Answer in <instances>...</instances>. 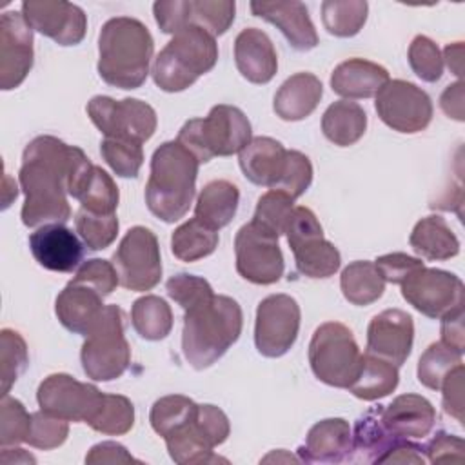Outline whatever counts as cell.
<instances>
[{"instance_id": "6da1fadb", "label": "cell", "mask_w": 465, "mask_h": 465, "mask_svg": "<svg viewBox=\"0 0 465 465\" xmlns=\"http://www.w3.org/2000/svg\"><path fill=\"white\" fill-rule=\"evenodd\" d=\"M93 167L76 145H67L49 134L33 138L24 149L18 173L25 194L22 223L25 227L65 223L71 218L67 194L80 196Z\"/></svg>"}, {"instance_id": "7a4b0ae2", "label": "cell", "mask_w": 465, "mask_h": 465, "mask_svg": "<svg viewBox=\"0 0 465 465\" xmlns=\"http://www.w3.org/2000/svg\"><path fill=\"white\" fill-rule=\"evenodd\" d=\"M242 327L243 314L238 302L229 296L211 294L185 309L182 331L183 358L196 371L211 367L240 338Z\"/></svg>"}, {"instance_id": "3957f363", "label": "cell", "mask_w": 465, "mask_h": 465, "mask_svg": "<svg viewBox=\"0 0 465 465\" xmlns=\"http://www.w3.org/2000/svg\"><path fill=\"white\" fill-rule=\"evenodd\" d=\"M154 42L133 16L109 18L98 35V74L118 89H138L149 74Z\"/></svg>"}, {"instance_id": "277c9868", "label": "cell", "mask_w": 465, "mask_h": 465, "mask_svg": "<svg viewBox=\"0 0 465 465\" xmlns=\"http://www.w3.org/2000/svg\"><path fill=\"white\" fill-rule=\"evenodd\" d=\"M200 162L176 140L163 142L151 158V174L145 185L149 211L165 223L178 222L189 211Z\"/></svg>"}, {"instance_id": "5b68a950", "label": "cell", "mask_w": 465, "mask_h": 465, "mask_svg": "<svg viewBox=\"0 0 465 465\" xmlns=\"http://www.w3.org/2000/svg\"><path fill=\"white\" fill-rule=\"evenodd\" d=\"M216 60V38L198 25H185L154 58L153 80L165 93H180L209 73Z\"/></svg>"}, {"instance_id": "8992f818", "label": "cell", "mask_w": 465, "mask_h": 465, "mask_svg": "<svg viewBox=\"0 0 465 465\" xmlns=\"http://www.w3.org/2000/svg\"><path fill=\"white\" fill-rule=\"evenodd\" d=\"M251 140V122L242 109L227 104L214 105L205 118L187 120L176 138L200 163L240 153Z\"/></svg>"}, {"instance_id": "52a82bcc", "label": "cell", "mask_w": 465, "mask_h": 465, "mask_svg": "<svg viewBox=\"0 0 465 465\" xmlns=\"http://www.w3.org/2000/svg\"><path fill=\"white\" fill-rule=\"evenodd\" d=\"M80 360L84 372L94 381H111L127 371L131 347L124 334V311L118 305L104 307L85 334Z\"/></svg>"}, {"instance_id": "ba28073f", "label": "cell", "mask_w": 465, "mask_h": 465, "mask_svg": "<svg viewBox=\"0 0 465 465\" xmlns=\"http://www.w3.org/2000/svg\"><path fill=\"white\" fill-rule=\"evenodd\" d=\"M361 356L352 331L340 322L322 323L309 343L312 374L320 381L338 389L351 387L360 371Z\"/></svg>"}, {"instance_id": "9c48e42d", "label": "cell", "mask_w": 465, "mask_h": 465, "mask_svg": "<svg viewBox=\"0 0 465 465\" xmlns=\"http://www.w3.org/2000/svg\"><path fill=\"white\" fill-rule=\"evenodd\" d=\"M285 236L294 254L296 269L303 276L329 278L340 269V251L323 238V229L309 207L296 205L292 209Z\"/></svg>"}, {"instance_id": "30bf717a", "label": "cell", "mask_w": 465, "mask_h": 465, "mask_svg": "<svg viewBox=\"0 0 465 465\" xmlns=\"http://www.w3.org/2000/svg\"><path fill=\"white\" fill-rule=\"evenodd\" d=\"M87 114L105 138L140 145L154 134L158 124L154 109L138 98L114 100L98 94L87 102Z\"/></svg>"}, {"instance_id": "8fae6325", "label": "cell", "mask_w": 465, "mask_h": 465, "mask_svg": "<svg viewBox=\"0 0 465 465\" xmlns=\"http://www.w3.org/2000/svg\"><path fill=\"white\" fill-rule=\"evenodd\" d=\"M113 265L122 287L136 292L156 287L162 278V256L154 232L143 225L131 227L113 254Z\"/></svg>"}, {"instance_id": "7c38bea8", "label": "cell", "mask_w": 465, "mask_h": 465, "mask_svg": "<svg viewBox=\"0 0 465 465\" xmlns=\"http://www.w3.org/2000/svg\"><path fill=\"white\" fill-rule=\"evenodd\" d=\"M234 254L238 274L251 283L271 285L283 274V254L278 236L252 220L238 229Z\"/></svg>"}, {"instance_id": "4fadbf2b", "label": "cell", "mask_w": 465, "mask_h": 465, "mask_svg": "<svg viewBox=\"0 0 465 465\" xmlns=\"http://www.w3.org/2000/svg\"><path fill=\"white\" fill-rule=\"evenodd\" d=\"M300 305L289 294H271L258 303L254 345L262 356L280 358L296 341L300 331Z\"/></svg>"}, {"instance_id": "5bb4252c", "label": "cell", "mask_w": 465, "mask_h": 465, "mask_svg": "<svg viewBox=\"0 0 465 465\" xmlns=\"http://www.w3.org/2000/svg\"><path fill=\"white\" fill-rule=\"evenodd\" d=\"M374 109L385 125L405 134L423 131L432 120L429 94L407 80H389L376 94Z\"/></svg>"}, {"instance_id": "9a60e30c", "label": "cell", "mask_w": 465, "mask_h": 465, "mask_svg": "<svg viewBox=\"0 0 465 465\" xmlns=\"http://www.w3.org/2000/svg\"><path fill=\"white\" fill-rule=\"evenodd\" d=\"M153 13L163 33L174 35L185 25H198L216 38L232 25L236 4L231 0H165L154 2Z\"/></svg>"}, {"instance_id": "2e32d148", "label": "cell", "mask_w": 465, "mask_h": 465, "mask_svg": "<svg viewBox=\"0 0 465 465\" xmlns=\"http://www.w3.org/2000/svg\"><path fill=\"white\" fill-rule=\"evenodd\" d=\"M463 282L441 269L421 267L401 283V296L418 312L440 320L449 311L463 305Z\"/></svg>"}, {"instance_id": "e0dca14e", "label": "cell", "mask_w": 465, "mask_h": 465, "mask_svg": "<svg viewBox=\"0 0 465 465\" xmlns=\"http://www.w3.org/2000/svg\"><path fill=\"white\" fill-rule=\"evenodd\" d=\"M104 398L91 383H82L76 378L56 372L47 376L36 391V401L42 411L65 421H84L96 412Z\"/></svg>"}, {"instance_id": "ac0fdd59", "label": "cell", "mask_w": 465, "mask_h": 465, "mask_svg": "<svg viewBox=\"0 0 465 465\" xmlns=\"http://www.w3.org/2000/svg\"><path fill=\"white\" fill-rule=\"evenodd\" d=\"M22 15L31 29L54 40L58 45H76L87 31L82 7L64 0H25Z\"/></svg>"}, {"instance_id": "d6986e66", "label": "cell", "mask_w": 465, "mask_h": 465, "mask_svg": "<svg viewBox=\"0 0 465 465\" xmlns=\"http://www.w3.org/2000/svg\"><path fill=\"white\" fill-rule=\"evenodd\" d=\"M33 67V29L22 13L5 11L0 18V87H18Z\"/></svg>"}, {"instance_id": "ffe728a7", "label": "cell", "mask_w": 465, "mask_h": 465, "mask_svg": "<svg viewBox=\"0 0 465 465\" xmlns=\"http://www.w3.org/2000/svg\"><path fill=\"white\" fill-rule=\"evenodd\" d=\"M414 322L401 309H385L367 327V354L378 356L396 367L403 365L412 351Z\"/></svg>"}, {"instance_id": "44dd1931", "label": "cell", "mask_w": 465, "mask_h": 465, "mask_svg": "<svg viewBox=\"0 0 465 465\" xmlns=\"http://www.w3.org/2000/svg\"><path fill=\"white\" fill-rule=\"evenodd\" d=\"M33 258L47 271L73 272L84 258V242L64 223H47L29 236Z\"/></svg>"}, {"instance_id": "7402d4cb", "label": "cell", "mask_w": 465, "mask_h": 465, "mask_svg": "<svg viewBox=\"0 0 465 465\" xmlns=\"http://www.w3.org/2000/svg\"><path fill=\"white\" fill-rule=\"evenodd\" d=\"M251 11L276 25L292 49L311 51L318 45V35L303 2H251Z\"/></svg>"}, {"instance_id": "603a6c76", "label": "cell", "mask_w": 465, "mask_h": 465, "mask_svg": "<svg viewBox=\"0 0 465 465\" xmlns=\"http://www.w3.org/2000/svg\"><path fill=\"white\" fill-rule=\"evenodd\" d=\"M302 461L309 463H340L351 458L352 430L343 418H327L314 423L300 449Z\"/></svg>"}, {"instance_id": "cb8c5ba5", "label": "cell", "mask_w": 465, "mask_h": 465, "mask_svg": "<svg viewBox=\"0 0 465 465\" xmlns=\"http://www.w3.org/2000/svg\"><path fill=\"white\" fill-rule=\"evenodd\" d=\"M234 62L251 84H267L278 71V56L271 38L256 27H247L234 40Z\"/></svg>"}, {"instance_id": "d4e9b609", "label": "cell", "mask_w": 465, "mask_h": 465, "mask_svg": "<svg viewBox=\"0 0 465 465\" xmlns=\"http://www.w3.org/2000/svg\"><path fill=\"white\" fill-rule=\"evenodd\" d=\"M381 420L387 430L396 438H425L436 421L432 403L420 394H400L381 409Z\"/></svg>"}, {"instance_id": "484cf974", "label": "cell", "mask_w": 465, "mask_h": 465, "mask_svg": "<svg viewBox=\"0 0 465 465\" xmlns=\"http://www.w3.org/2000/svg\"><path fill=\"white\" fill-rule=\"evenodd\" d=\"M104 296L93 287L71 280L56 296L54 312L60 323L74 332L87 334L104 311Z\"/></svg>"}, {"instance_id": "4316f807", "label": "cell", "mask_w": 465, "mask_h": 465, "mask_svg": "<svg viewBox=\"0 0 465 465\" xmlns=\"http://www.w3.org/2000/svg\"><path fill=\"white\" fill-rule=\"evenodd\" d=\"M389 80L385 67L371 60L349 58L334 67L331 89L347 100H360L376 96Z\"/></svg>"}, {"instance_id": "83f0119b", "label": "cell", "mask_w": 465, "mask_h": 465, "mask_svg": "<svg viewBox=\"0 0 465 465\" xmlns=\"http://www.w3.org/2000/svg\"><path fill=\"white\" fill-rule=\"evenodd\" d=\"M287 149L271 136H256L240 151V169L247 180L272 189L282 176Z\"/></svg>"}, {"instance_id": "f1b7e54d", "label": "cell", "mask_w": 465, "mask_h": 465, "mask_svg": "<svg viewBox=\"0 0 465 465\" xmlns=\"http://www.w3.org/2000/svg\"><path fill=\"white\" fill-rule=\"evenodd\" d=\"M323 85L312 73H296L289 76L274 94L272 109L285 122L307 118L320 104Z\"/></svg>"}, {"instance_id": "f546056e", "label": "cell", "mask_w": 465, "mask_h": 465, "mask_svg": "<svg viewBox=\"0 0 465 465\" xmlns=\"http://www.w3.org/2000/svg\"><path fill=\"white\" fill-rule=\"evenodd\" d=\"M240 203V191L229 180H211L196 198L194 218L214 231L229 225Z\"/></svg>"}, {"instance_id": "4dcf8cb0", "label": "cell", "mask_w": 465, "mask_h": 465, "mask_svg": "<svg viewBox=\"0 0 465 465\" xmlns=\"http://www.w3.org/2000/svg\"><path fill=\"white\" fill-rule=\"evenodd\" d=\"M163 440H165L171 460L178 465L209 463V461L220 460L213 454V449L216 447V443L202 427L196 414L187 423L171 430Z\"/></svg>"}, {"instance_id": "1f68e13d", "label": "cell", "mask_w": 465, "mask_h": 465, "mask_svg": "<svg viewBox=\"0 0 465 465\" xmlns=\"http://www.w3.org/2000/svg\"><path fill=\"white\" fill-rule=\"evenodd\" d=\"M381 409L383 405L371 407L356 420L352 450L356 452L358 461L380 463V460L396 445V441L401 440L387 430L381 420Z\"/></svg>"}, {"instance_id": "d6a6232c", "label": "cell", "mask_w": 465, "mask_h": 465, "mask_svg": "<svg viewBox=\"0 0 465 465\" xmlns=\"http://www.w3.org/2000/svg\"><path fill=\"white\" fill-rule=\"evenodd\" d=\"M409 243L425 260H449L460 252L458 236L447 225L445 218L438 214L421 218L411 232Z\"/></svg>"}, {"instance_id": "836d02e7", "label": "cell", "mask_w": 465, "mask_h": 465, "mask_svg": "<svg viewBox=\"0 0 465 465\" xmlns=\"http://www.w3.org/2000/svg\"><path fill=\"white\" fill-rule=\"evenodd\" d=\"M367 129V113L361 105L349 100L331 104L322 116V131L329 142L340 147L356 143Z\"/></svg>"}, {"instance_id": "e575fe53", "label": "cell", "mask_w": 465, "mask_h": 465, "mask_svg": "<svg viewBox=\"0 0 465 465\" xmlns=\"http://www.w3.org/2000/svg\"><path fill=\"white\" fill-rule=\"evenodd\" d=\"M398 381L400 374L396 365L365 352L361 356L360 371L349 391L360 400L374 401L389 396L398 387Z\"/></svg>"}, {"instance_id": "d590c367", "label": "cell", "mask_w": 465, "mask_h": 465, "mask_svg": "<svg viewBox=\"0 0 465 465\" xmlns=\"http://www.w3.org/2000/svg\"><path fill=\"white\" fill-rule=\"evenodd\" d=\"M340 289L349 303L365 307L381 298L385 280L374 262L356 260L341 271Z\"/></svg>"}, {"instance_id": "8d00e7d4", "label": "cell", "mask_w": 465, "mask_h": 465, "mask_svg": "<svg viewBox=\"0 0 465 465\" xmlns=\"http://www.w3.org/2000/svg\"><path fill=\"white\" fill-rule=\"evenodd\" d=\"M218 242V231L202 223L198 218H191L174 229L171 236V251L180 262L191 263L213 254Z\"/></svg>"}, {"instance_id": "74e56055", "label": "cell", "mask_w": 465, "mask_h": 465, "mask_svg": "<svg viewBox=\"0 0 465 465\" xmlns=\"http://www.w3.org/2000/svg\"><path fill=\"white\" fill-rule=\"evenodd\" d=\"M131 323L143 340L158 341L173 329V311L163 298L145 294L134 300L131 307Z\"/></svg>"}, {"instance_id": "f35d334b", "label": "cell", "mask_w": 465, "mask_h": 465, "mask_svg": "<svg viewBox=\"0 0 465 465\" xmlns=\"http://www.w3.org/2000/svg\"><path fill=\"white\" fill-rule=\"evenodd\" d=\"M369 4L365 0H325L322 22L325 29L340 38L354 36L367 22Z\"/></svg>"}, {"instance_id": "ab89813d", "label": "cell", "mask_w": 465, "mask_h": 465, "mask_svg": "<svg viewBox=\"0 0 465 465\" xmlns=\"http://www.w3.org/2000/svg\"><path fill=\"white\" fill-rule=\"evenodd\" d=\"M87 425L107 436H122L134 425V405L122 394H104L100 407L87 420Z\"/></svg>"}, {"instance_id": "60d3db41", "label": "cell", "mask_w": 465, "mask_h": 465, "mask_svg": "<svg viewBox=\"0 0 465 465\" xmlns=\"http://www.w3.org/2000/svg\"><path fill=\"white\" fill-rule=\"evenodd\" d=\"M461 352L447 347L441 341L430 343L418 361V381L427 389L440 391L449 372L461 363Z\"/></svg>"}, {"instance_id": "b9f144b4", "label": "cell", "mask_w": 465, "mask_h": 465, "mask_svg": "<svg viewBox=\"0 0 465 465\" xmlns=\"http://www.w3.org/2000/svg\"><path fill=\"white\" fill-rule=\"evenodd\" d=\"M196 409H198V403H194L191 398L183 394H169L153 403L149 421L153 430L158 436L165 438L171 430L193 420L196 414Z\"/></svg>"}, {"instance_id": "7bdbcfd3", "label": "cell", "mask_w": 465, "mask_h": 465, "mask_svg": "<svg viewBox=\"0 0 465 465\" xmlns=\"http://www.w3.org/2000/svg\"><path fill=\"white\" fill-rule=\"evenodd\" d=\"M76 200L85 211L98 214H114L120 193L114 180L102 167L94 165Z\"/></svg>"}, {"instance_id": "ee69618b", "label": "cell", "mask_w": 465, "mask_h": 465, "mask_svg": "<svg viewBox=\"0 0 465 465\" xmlns=\"http://www.w3.org/2000/svg\"><path fill=\"white\" fill-rule=\"evenodd\" d=\"M74 225L80 240L91 251H102L109 247L118 234V218L114 214H98L85 209H78L74 214Z\"/></svg>"}, {"instance_id": "f6af8a7d", "label": "cell", "mask_w": 465, "mask_h": 465, "mask_svg": "<svg viewBox=\"0 0 465 465\" xmlns=\"http://www.w3.org/2000/svg\"><path fill=\"white\" fill-rule=\"evenodd\" d=\"M29 363L27 345L20 332L13 329H2L0 332V381H2V396L9 394L13 383L20 378Z\"/></svg>"}, {"instance_id": "bcb514c9", "label": "cell", "mask_w": 465, "mask_h": 465, "mask_svg": "<svg viewBox=\"0 0 465 465\" xmlns=\"http://www.w3.org/2000/svg\"><path fill=\"white\" fill-rule=\"evenodd\" d=\"M292 209L294 200L289 194L276 189H269L265 194L258 198L252 222H256L258 225H262L263 229L271 231L280 238L282 234H285Z\"/></svg>"}, {"instance_id": "7dc6e473", "label": "cell", "mask_w": 465, "mask_h": 465, "mask_svg": "<svg viewBox=\"0 0 465 465\" xmlns=\"http://www.w3.org/2000/svg\"><path fill=\"white\" fill-rule=\"evenodd\" d=\"M100 153L105 163L116 173V176L122 178H136L143 163L142 145L134 142L104 138L100 143Z\"/></svg>"}, {"instance_id": "c3c4849f", "label": "cell", "mask_w": 465, "mask_h": 465, "mask_svg": "<svg viewBox=\"0 0 465 465\" xmlns=\"http://www.w3.org/2000/svg\"><path fill=\"white\" fill-rule=\"evenodd\" d=\"M31 429V414L24 403L9 394L2 396L0 401V445H18L27 441Z\"/></svg>"}, {"instance_id": "681fc988", "label": "cell", "mask_w": 465, "mask_h": 465, "mask_svg": "<svg viewBox=\"0 0 465 465\" xmlns=\"http://www.w3.org/2000/svg\"><path fill=\"white\" fill-rule=\"evenodd\" d=\"M409 64L411 69L416 73L418 78L423 82H438L443 74V58L438 45L423 36L418 35L409 45Z\"/></svg>"}, {"instance_id": "f907efd6", "label": "cell", "mask_w": 465, "mask_h": 465, "mask_svg": "<svg viewBox=\"0 0 465 465\" xmlns=\"http://www.w3.org/2000/svg\"><path fill=\"white\" fill-rule=\"evenodd\" d=\"M69 434V425L65 420L56 418L45 411H38L31 414V429L27 436V443L35 449L51 450L60 447Z\"/></svg>"}, {"instance_id": "816d5d0a", "label": "cell", "mask_w": 465, "mask_h": 465, "mask_svg": "<svg viewBox=\"0 0 465 465\" xmlns=\"http://www.w3.org/2000/svg\"><path fill=\"white\" fill-rule=\"evenodd\" d=\"M312 182V163L300 151H287L285 165L280 180L272 189L289 194L292 200L300 198Z\"/></svg>"}, {"instance_id": "f5cc1de1", "label": "cell", "mask_w": 465, "mask_h": 465, "mask_svg": "<svg viewBox=\"0 0 465 465\" xmlns=\"http://www.w3.org/2000/svg\"><path fill=\"white\" fill-rule=\"evenodd\" d=\"M165 291L171 296V300H174L183 311L214 294L213 287L205 278L187 274V272L171 276L165 283Z\"/></svg>"}, {"instance_id": "db71d44e", "label": "cell", "mask_w": 465, "mask_h": 465, "mask_svg": "<svg viewBox=\"0 0 465 465\" xmlns=\"http://www.w3.org/2000/svg\"><path fill=\"white\" fill-rule=\"evenodd\" d=\"M73 280L93 287L104 298L109 296L116 289V285L120 283L118 272H116L113 262H107V260H102V258H93V260L84 262L78 267Z\"/></svg>"}, {"instance_id": "11a10c76", "label": "cell", "mask_w": 465, "mask_h": 465, "mask_svg": "<svg viewBox=\"0 0 465 465\" xmlns=\"http://www.w3.org/2000/svg\"><path fill=\"white\" fill-rule=\"evenodd\" d=\"M376 267L380 269L385 282L401 285L412 272L425 267L420 258L409 256L405 252H391L376 258Z\"/></svg>"}, {"instance_id": "9f6ffc18", "label": "cell", "mask_w": 465, "mask_h": 465, "mask_svg": "<svg viewBox=\"0 0 465 465\" xmlns=\"http://www.w3.org/2000/svg\"><path fill=\"white\" fill-rule=\"evenodd\" d=\"M425 452L430 463H461L465 460V441L460 436L447 434L441 430L429 441Z\"/></svg>"}, {"instance_id": "6f0895ef", "label": "cell", "mask_w": 465, "mask_h": 465, "mask_svg": "<svg viewBox=\"0 0 465 465\" xmlns=\"http://www.w3.org/2000/svg\"><path fill=\"white\" fill-rule=\"evenodd\" d=\"M463 363L454 367L443 380V411L452 416L458 423L463 421Z\"/></svg>"}, {"instance_id": "680465c9", "label": "cell", "mask_w": 465, "mask_h": 465, "mask_svg": "<svg viewBox=\"0 0 465 465\" xmlns=\"http://www.w3.org/2000/svg\"><path fill=\"white\" fill-rule=\"evenodd\" d=\"M196 418L216 445H222L227 440V436L231 432V425H229V418L225 416V412L220 407L211 405V403H202V405H198Z\"/></svg>"}, {"instance_id": "91938a15", "label": "cell", "mask_w": 465, "mask_h": 465, "mask_svg": "<svg viewBox=\"0 0 465 465\" xmlns=\"http://www.w3.org/2000/svg\"><path fill=\"white\" fill-rule=\"evenodd\" d=\"M441 343L463 354L465 329H463V305L449 311L441 318Z\"/></svg>"}, {"instance_id": "94428289", "label": "cell", "mask_w": 465, "mask_h": 465, "mask_svg": "<svg viewBox=\"0 0 465 465\" xmlns=\"http://www.w3.org/2000/svg\"><path fill=\"white\" fill-rule=\"evenodd\" d=\"M134 458L127 449L116 441H102L91 447L85 456V463H131Z\"/></svg>"}, {"instance_id": "6125c7cd", "label": "cell", "mask_w": 465, "mask_h": 465, "mask_svg": "<svg viewBox=\"0 0 465 465\" xmlns=\"http://www.w3.org/2000/svg\"><path fill=\"white\" fill-rule=\"evenodd\" d=\"M421 447L401 438L396 441V445L380 460V463H423Z\"/></svg>"}, {"instance_id": "be15d7a7", "label": "cell", "mask_w": 465, "mask_h": 465, "mask_svg": "<svg viewBox=\"0 0 465 465\" xmlns=\"http://www.w3.org/2000/svg\"><path fill=\"white\" fill-rule=\"evenodd\" d=\"M440 105L449 118L463 122V84L460 80L445 87L440 96Z\"/></svg>"}, {"instance_id": "e7e4bbea", "label": "cell", "mask_w": 465, "mask_h": 465, "mask_svg": "<svg viewBox=\"0 0 465 465\" xmlns=\"http://www.w3.org/2000/svg\"><path fill=\"white\" fill-rule=\"evenodd\" d=\"M463 44L456 42V44H449L443 51V60L447 62L450 73H454L456 76H461V67H463Z\"/></svg>"}, {"instance_id": "03108f58", "label": "cell", "mask_w": 465, "mask_h": 465, "mask_svg": "<svg viewBox=\"0 0 465 465\" xmlns=\"http://www.w3.org/2000/svg\"><path fill=\"white\" fill-rule=\"evenodd\" d=\"M18 463V461H24V463H35L36 460L31 456V454H27V452H24V449H16V452L13 454V458H7V460H4V463Z\"/></svg>"}]
</instances>
